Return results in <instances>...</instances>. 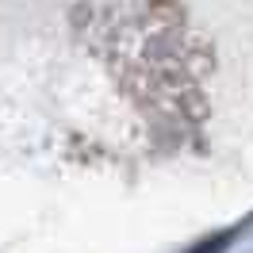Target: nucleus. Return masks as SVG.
<instances>
[{"mask_svg": "<svg viewBox=\"0 0 253 253\" xmlns=\"http://www.w3.org/2000/svg\"><path fill=\"white\" fill-rule=\"evenodd\" d=\"M230 238H234V234H215V238H207L204 246H196V253H222L226 246H230Z\"/></svg>", "mask_w": 253, "mask_h": 253, "instance_id": "nucleus-1", "label": "nucleus"}]
</instances>
